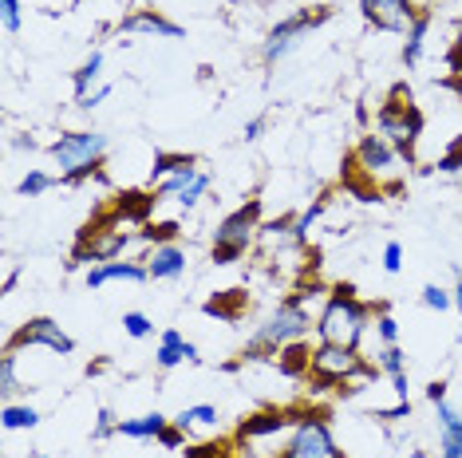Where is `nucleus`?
<instances>
[{
    "label": "nucleus",
    "instance_id": "1",
    "mask_svg": "<svg viewBox=\"0 0 462 458\" xmlns=\"http://www.w3.org/2000/svg\"><path fill=\"white\" fill-rule=\"evenodd\" d=\"M367 316L372 308L364 300H356V289L352 285H336L325 305V313L317 320V336L320 344H336V348H359L364 340V328H367Z\"/></svg>",
    "mask_w": 462,
    "mask_h": 458
},
{
    "label": "nucleus",
    "instance_id": "2",
    "mask_svg": "<svg viewBox=\"0 0 462 458\" xmlns=\"http://www.w3.org/2000/svg\"><path fill=\"white\" fill-rule=\"evenodd\" d=\"M375 131L400 151V159H408V162L415 159V143H419V135H423V111L411 103V91L403 84H395L392 95L380 103V111H375Z\"/></svg>",
    "mask_w": 462,
    "mask_h": 458
},
{
    "label": "nucleus",
    "instance_id": "3",
    "mask_svg": "<svg viewBox=\"0 0 462 458\" xmlns=\"http://www.w3.org/2000/svg\"><path fill=\"white\" fill-rule=\"evenodd\" d=\"M107 146L111 143H107L103 131H68V135H60V139L52 143V159L60 162L63 186H79V182H87L91 174L99 170V162H103Z\"/></svg>",
    "mask_w": 462,
    "mask_h": 458
},
{
    "label": "nucleus",
    "instance_id": "4",
    "mask_svg": "<svg viewBox=\"0 0 462 458\" xmlns=\"http://www.w3.org/2000/svg\"><path fill=\"white\" fill-rule=\"evenodd\" d=\"M309 328H312L309 308H304L297 297H285L281 305L273 308V316L265 320L261 328H257V336H253V344L245 348V356L281 352L285 344H297V340H304V336H309Z\"/></svg>",
    "mask_w": 462,
    "mask_h": 458
},
{
    "label": "nucleus",
    "instance_id": "5",
    "mask_svg": "<svg viewBox=\"0 0 462 458\" xmlns=\"http://www.w3.org/2000/svg\"><path fill=\"white\" fill-rule=\"evenodd\" d=\"M257 229H261V198H249L245 206H237L234 214H226L214 229V261L218 265H234L242 261L253 245Z\"/></svg>",
    "mask_w": 462,
    "mask_h": 458
},
{
    "label": "nucleus",
    "instance_id": "6",
    "mask_svg": "<svg viewBox=\"0 0 462 458\" xmlns=\"http://www.w3.org/2000/svg\"><path fill=\"white\" fill-rule=\"evenodd\" d=\"M281 458H344V451L332 438V427L320 415H297L289 438L281 446Z\"/></svg>",
    "mask_w": 462,
    "mask_h": 458
},
{
    "label": "nucleus",
    "instance_id": "7",
    "mask_svg": "<svg viewBox=\"0 0 462 458\" xmlns=\"http://www.w3.org/2000/svg\"><path fill=\"white\" fill-rule=\"evenodd\" d=\"M332 16V8H301V12H293V16H285L276 29L265 36V48H261V60H265V68H276L285 56H289L293 48L309 36L317 24H325Z\"/></svg>",
    "mask_w": 462,
    "mask_h": 458
},
{
    "label": "nucleus",
    "instance_id": "8",
    "mask_svg": "<svg viewBox=\"0 0 462 458\" xmlns=\"http://www.w3.org/2000/svg\"><path fill=\"white\" fill-rule=\"evenodd\" d=\"M309 375L320 383V388H332V383H348L352 375H375V368L359 360L356 348L320 344V348H312V368H309Z\"/></svg>",
    "mask_w": 462,
    "mask_h": 458
},
{
    "label": "nucleus",
    "instance_id": "9",
    "mask_svg": "<svg viewBox=\"0 0 462 458\" xmlns=\"http://www.w3.org/2000/svg\"><path fill=\"white\" fill-rule=\"evenodd\" d=\"M297 423V415H289V411H261V415H249L242 427H237V438L253 451L257 458H269L273 451V438H285Z\"/></svg>",
    "mask_w": 462,
    "mask_h": 458
},
{
    "label": "nucleus",
    "instance_id": "10",
    "mask_svg": "<svg viewBox=\"0 0 462 458\" xmlns=\"http://www.w3.org/2000/svg\"><path fill=\"white\" fill-rule=\"evenodd\" d=\"M4 348L8 352H16V348H48V352H55V356H71L76 352V340H71L52 316H32L28 324H21L12 336H8Z\"/></svg>",
    "mask_w": 462,
    "mask_h": 458
},
{
    "label": "nucleus",
    "instance_id": "11",
    "mask_svg": "<svg viewBox=\"0 0 462 458\" xmlns=\"http://www.w3.org/2000/svg\"><path fill=\"white\" fill-rule=\"evenodd\" d=\"M359 8H364V20L372 24V29L400 32V36H408V29L423 12V8L411 4V0H359Z\"/></svg>",
    "mask_w": 462,
    "mask_h": 458
},
{
    "label": "nucleus",
    "instance_id": "12",
    "mask_svg": "<svg viewBox=\"0 0 462 458\" xmlns=\"http://www.w3.org/2000/svg\"><path fill=\"white\" fill-rule=\"evenodd\" d=\"M119 36H159V40H182L186 29L174 20H166L162 12H154V8H135L131 16H123L119 20Z\"/></svg>",
    "mask_w": 462,
    "mask_h": 458
},
{
    "label": "nucleus",
    "instance_id": "13",
    "mask_svg": "<svg viewBox=\"0 0 462 458\" xmlns=\"http://www.w3.org/2000/svg\"><path fill=\"white\" fill-rule=\"evenodd\" d=\"M395 159H400V151H395L392 143L384 139L380 131L375 135H364V139L356 143V162H359V170L364 174H387V170H395Z\"/></svg>",
    "mask_w": 462,
    "mask_h": 458
},
{
    "label": "nucleus",
    "instance_id": "14",
    "mask_svg": "<svg viewBox=\"0 0 462 458\" xmlns=\"http://www.w3.org/2000/svg\"><path fill=\"white\" fill-rule=\"evenodd\" d=\"M111 281H131V285H143L151 281V269L138 261H103V265H91L87 269V289H103Z\"/></svg>",
    "mask_w": 462,
    "mask_h": 458
},
{
    "label": "nucleus",
    "instance_id": "15",
    "mask_svg": "<svg viewBox=\"0 0 462 458\" xmlns=\"http://www.w3.org/2000/svg\"><path fill=\"white\" fill-rule=\"evenodd\" d=\"M182 360H186V364H198L202 356H198V348H194L186 336L178 332V328H166V332L159 336V352H154V364H159L162 372H170V368H178Z\"/></svg>",
    "mask_w": 462,
    "mask_h": 458
},
{
    "label": "nucleus",
    "instance_id": "16",
    "mask_svg": "<svg viewBox=\"0 0 462 458\" xmlns=\"http://www.w3.org/2000/svg\"><path fill=\"white\" fill-rule=\"evenodd\" d=\"M146 269H151V281H178L186 273V249L174 241L154 245L151 258H146Z\"/></svg>",
    "mask_w": 462,
    "mask_h": 458
},
{
    "label": "nucleus",
    "instance_id": "17",
    "mask_svg": "<svg viewBox=\"0 0 462 458\" xmlns=\"http://www.w3.org/2000/svg\"><path fill=\"white\" fill-rule=\"evenodd\" d=\"M439 407V458H462V411L450 403H435Z\"/></svg>",
    "mask_w": 462,
    "mask_h": 458
},
{
    "label": "nucleus",
    "instance_id": "18",
    "mask_svg": "<svg viewBox=\"0 0 462 458\" xmlns=\"http://www.w3.org/2000/svg\"><path fill=\"white\" fill-rule=\"evenodd\" d=\"M170 423L174 419H166L162 411H151V415H143V419H119L115 435H123V438H159Z\"/></svg>",
    "mask_w": 462,
    "mask_h": 458
},
{
    "label": "nucleus",
    "instance_id": "19",
    "mask_svg": "<svg viewBox=\"0 0 462 458\" xmlns=\"http://www.w3.org/2000/svg\"><path fill=\"white\" fill-rule=\"evenodd\" d=\"M194 178H198V162H194V167H182L178 174H170V178H162L159 186H154V206H159V201H178L190 190Z\"/></svg>",
    "mask_w": 462,
    "mask_h": 458
},
{
    "label": "nucleus",
    "instance_id": "20",
    "mask_svg": "<svg viewBox=\"0 0 462 458\" xmlns=\"http://www.w3.org/2000/svg\"><path fill=\"white\" fill-rule=\"evenodd\" d=\"M427 29H431V12H419V20L408 29V40H403V63L415 68L423 56V44H427Z\"/></svg>",
    "mask_w": 462,
    "mask_h": 458
},
{
    "label": "nucleus",
    "instance_id": "21",
    "mask_svg": "<svg viewBox=\"0 0 462 458\" xmlns=\"http://www.w3.org/2000/svg\"><path fill=\"white\" fill-rule=\"evenodd\" d=\"M276 364H281L285 375H304V372L312 368V352L301 340L297 344H285L281 352H276Z\"/></svg>",
    "mask_w": 462,
    "mask_h": 458
},
{
    "label": "nucleus",
    "instance_id": "22",
    "mask_svg": "<svg viewBox=\"0 0 462 458\" xmlns=\"http://www.w3.org/2000/svg\"><path fill=\"white\" fill-rule=\"evenodd\" d=\"M4 430H32L40 423V411L28 407V403H4V415H0Z\"/></svg>",
    "mask_w": 462,
    "mask_h": 458
},
{
    "label": "nucleus",
    "instance_id": "23",
    "mask_svg": "<svg viewBox=\"0 0 462 458\" xmlns=\"http://www.w3.org/2000/svg\"><path fill=\"white\" fill-rule=\"evenodd\" d=\"M99 71H103V52H91V56L79 63L76 76H71V84H76V103L91 91V84L99 79Z\"/></svg>",
    "mask_w": 462,
    "mask_h": 458
},
{
    "label": "nucleus",
    "instance_id": "24",
    "mask_svg": "<svg viewBox=\"0 0 462 458\" xmlns=\"http://www.w3.org/2000/svg\"><path fill=\"white\" fill-rule=\"evenodd\" d=\"M194 154H170V151H159L154 154V167H151V182H162L170 178V174H178L182 167H194Z\"/></svg>",
    "mask_w": 462,
    "mask_h": 458
},
{
    "label": "nucleus",
    "instance_id": "25",
    "mask_svg": "<svg viewBox=\"0 0 462 458\" xmlns=\"http://www.w3.org/2000/svg\"><path fill=\"white\" fill-rule=\"evenodd\" d=\"M63 178H52V174H44V170H28L24 178H21V186H16V194L21 198H40V194H48V190H55Z\"/></svg>",
    "mask_w": 462,
    "mask_h": 458
},
{
    "label": "nucleus",
    "instance_id": "26",
    "mask_svg": "<svg viewBox=\"0 0 462 458\" xmlns=\"http://www.w3.org/2000/svg\"><path fill=\"white\" fill-rule=\"evenodd\" d=\"M182 430H190V427H214L218 423V407L214 403H198V407H186L178 419H174Z\"/></svg>",
    "mask_w": 462,
    "mask_h": 458
},
{
    "label": "nucleus",
    "instance_id": "27",
    "mask_svg": "<svg viewBox=\"0 0 462 458\" xmlns=\"http://www.w3.org/2000/svg\"><path fill=\"white\" fill-rule=\"evenodd\" d=\"M24 388H28V383L16 380V352H8V348H4V360H0V396L12 399L16 391H24ZM28 391H32V388H28Z\"/></svg>",
    "mask_w": 462,
    "mask_h": 458
},
{
    "label": "nucleus",
    "instance_id": "28",
    "mask_svg": "<svg viewBox=\"0 0 462 458\" xmlns=\"http://www.w3.org/2000/svg\"><path fill=\"white\" fill-rule=\"evenodd\" d=\"M245 305V297H242V292H229V297H214V300H206V313L210 316H226V320H234L237 316V308H242Z\"/></svg>",
    "mask_w": 462,
    "mask_h": 458
},
{
    "label": "nucleus",
    "instance_id": "29",
    "mask_svg": "<svg viewBox=\"0 0 462 458\" xmlns=\"http://www.w3.org/2000/svg\"><path fill=\"white\" fill-rule=\"evenodd\" d=\"M123 332L135 340H146V336H154V320L146 313H123Z\"/></svg>",
    "mask_w": 462,
    "mask_h": 458
},
{
    "label": "nucleus",
    "instance_id": "30",
    "mask_svg": "<svg viewBox=\"0 0 462 458\" xmlns=\"http://www.w3.org/2000/svg\"><path fill=\"white\" fill-rule=\"evenodd\" d=\"M210 182H214V178H210L206 170H198V178H194V182H190V190H186V194L178 198V206H182V209H194V206H198L202 198L210 194Z\"/></svg>",
    "mask_w": 462,
    "mask_h": 458
},
{
    "label": "nucleus",
    "instance_id": "31",
    "mask_svg": "<svg viewBox=\"0 0 462 458\" xmlns=\"http://www.w3.org/2000/svg\"><path fill=\"white\" fill-rule=\"evenodd\" d=\"M0 20H4V32H8V36L21 32V20H24L21 0H0Z\"/></svg>",
    "mask_w": 462,
    "mask_h": 458
},
{
    "label": "nucleus",
    "instance_id": "32",
    "mask_svg": "<svg viewBox=\"0 0 462 458\" xmlns=\"http://www.w3.org/2000/svg\"><path fill=\"white\" fill-rule=\"evenodd\" d=\"M423 305L435 308V313H447V308L455 305V292H447V289H439V285H427V289H423Z\"/></svg>",
    "mask_w": 462,
    "mask_h": 458
},
{
    "label": "nucleus",
    "instance_id": "33",
    "mask_svg": "<svg viewBox=\"0 0 462 458\" xmlns=\"http://www.w3.org/2000/svg\"><path fill=\"white\" fill-rule=\"evenodd\" d=\"M435 170H439V174H458V170H462V135H458L455 143H450L447 154H439Z\"/></svg>",
    "mask_w": 462,
    "mask_h": 458
},
{
    "label": "nucleus",
    "instance_id": "34",
    "mask_svg": "<svg viewBox=\"0 0 462 458\" xmlns=\"http://www.w3.org/2000/svg\"><path fill=\"white\" fill-rule=\"evenodd\" d=\"M375 332H380L384 348H387V344H400V324H395V316L387 313V308H380V320H375Z\"/></svg>",
    "mask_w": 462,
    "mask_h": 458
},
{
    "label": "nucleus",
    "instance_id": "35",
    "mask_svg": "<svg viewBox=\"0 0 462 458\" xmlns=\"http://www.w3.org/2000/svg\"><path fill=\"white\" fill-rule=\"evenodd\" d=\"M143 237H146V241H154V245H166V241H174V237H178V222L151 225V229H143Z\"/></svg>",
    "mask_w": 462,
    "mask_h": 458
},
{
    "label": "nucleus",
    "instance_id": "36",
    "mask_svg": "<svg viewBox=\"0 0 462 458\" xmlns=\"http://www.w3.org/2000/svg\"><path fill=\"white\" fill-rule=\"evenodd\" d=\"M400 269H403V245L400 241H387L384 245V273H392V277H395Z\"/></svg>",
    "mask_w": 462,
    "mask_h": 458
},
{
    "label": "nucleus",
    "instance_id": "37",
    "mask_svg": "<svg viewBox=\"0 0 462 458\" xmlns=\"http://www.w3.org/2000/svg\"><path fill=\"white\" fill-rule=\"evenodd\" d=\"M159 443L166 446V451H182V446H186V430H182L178 423H170V427H166L162 435H159Z\"/></svg>",
    "mask_w": 462,
    "mask_h": 458
},
{
    "label": "nucleus",
    "instance_id": "38",
    "mask_svg": "<svg viewBox=\"0 0 462 458\" xmlns=\"http://www.w3.org/2000/svg\"><path fill=\"white\" fill-rule=\"evenodd\" d=\"M107 95H111V84H99L95 91H87V95H83L76 107H83V111H91V107H99V103H103Z\"/></svg>",
    "mask_w": 462,
    "mask_h": 458
},
{
    "label": "nucleus",
    "instance_id": "39",
    "mask_svg": "<svg viewBox=\"0 0 462 458\" xmlns=\"http://www.w3.org/2000/svg\"><path fill=\"white\" fill-rule=\"evenodd\" d=\"M408 415H411V399H400L395 407L375 411V419H387V423H395V419H408Z\"/></svg>",
    "mask_w": 462,
    "mask_h": 458
},
{
    "label": "nucleus",
    "instance_id": "40",
    "mask_svg": "<svg viewBox=\"0 0 462 458\" xmlns=\"http://www.w3.org/2000/svg\"><path fill=\"white\" fill-rule=\"evenodd\" d=\"M111 430H119V419H115V415H111V411L103 407V411H99V423H95V438H107Z\"/></svg>",
    "mask_w": 462,
    "mask_h": 458
},
{
    "label": "nucleus",
    "instance_id": "41",
    "mask_svg": "<svg viewBox=\"0 0 462 458\" xmlns=\"http://www.w3.org/2000/svg\"><path fill=\"white\" fill-rule=\"evenodd\" d=\"M182 458H221V446L218 443H202V446H186Z\"/></svg>",
    "mask_w": 462,
    "mask_h": 458
},
{
    "label": "nucleus",
    "instance_id": "42",
    "mask_svg": "<svg viewBox=\"0 0 462 458\" xmlns=\"http://www.w3.org/2000/svg\"><path fill=\"white\" fill-rule=\"evenodd\" d=\"M265 123H269V119H265V115H257V119H249V123H245V135H242V139H245V143H253V139H261V131H265Z\"/></svg>",
    "mask_w": 462,
    "mask_h": 458
},
{
    "label": "nucleus",
    "instance_id": "43",
    "mask_svg": "<svg viewBox=\"0 0 462 458\" xmlns=\"http://www.w3.org/2000/svg\"><path fill=\"white\" fill-rule=\"evenodd\" d=\"M427 399H431V403H447V383H442V380L427 383Z\"/></svg>",
    "mask_w": 462,
    "mask_h": 458
},
{
    "label": "nucleus",
    "instance_id": "44",
    "mask_svg": "<svg viewBox=\"0 0 462 458\" xmlns=\"http://www.w3.org/2000/svg\"><path fill=\"white\" fill-rule=\"evenodd\" d=\"M455 308H458V316H462V273H458V285H455Z\"/></svg>",
    "mask_w": 462,
    "mask_h": 458
},
{
    "label": "nucleus",
    "instance_id": "45",
    "mask_svg": "<svg viewBox=\"0 0 462 458\" xmlns=\"http://www.w3.org/2000/svg\"><path fill=\"white\" fill-rule=\"evenodd\" d=\"M32 458H48V454H44V451H36V454H32Z\"/></svg>",
    "mask_w": 462,
    "mask_h": 458
}]
</instances>
